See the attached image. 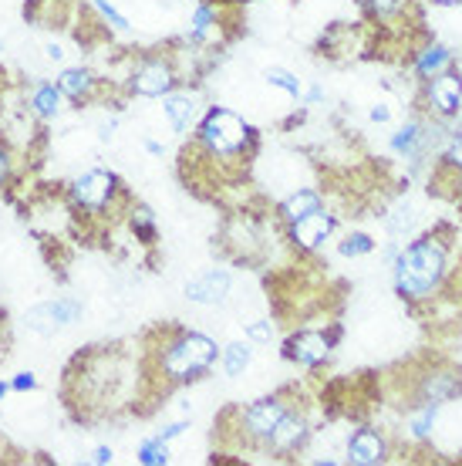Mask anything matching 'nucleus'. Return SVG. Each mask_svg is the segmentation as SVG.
<instances>
[{"mask_svg": "<svg viewBox=\"0 0 462 466\" xmlns=\"http://www.w3.org/2000/svg\"><path fill=\"white\" fill-rule=\"evenodd\" d=\"M452 247H456V230L449 223H439L436 230L422 233L408 247H402L392 260L395 294L412 308L436 301L449 284Z\"/></svg>", "mask_w": 462, "mask_h": 466, "instance_id": "1", "label": "nucleus"}, {"mask_svg": "<svg viewBox=\"0 0 462 466\" xmlns=\"http://www.w3.org/2000/svg\"><path fill=\"white\" fill-rule=\"evenodd\" d=\"M196 149L206 159H220V163L243 159V156H250L256 149V132L250 122H243L230 108H209L203 122H199Z\"/></svg>", "mask_w": 462, "mask_h": 466, "instance_id": "2", "label": "nucleus"}, {"mask_svg": "<svg viewBox=\"0 0 462 466\" xmlns=\"http://www.w3.org/2000/svg\"><path fill=\"white\" fill-rule=\"evenodd\" d=\"M220 359V345L209 339V335H199V331H179L166 351H162V372L169 382H189V379H199L206 375Z\"/></svg>", "mask_w": 462, "mask_h": 466, "instance_id": "3", "label": "nucleus"}, {"mask_svg": "<svg viewBox=\"0 0 462 466\" xmlns=\"http://www.w3.org/2000/svg\"><path fill=\"white\" fill-rule=\"evenodd\" d=\"M462 396V369L449 361H432V369L416 375L412 406H446ZM408 406V409H412Z\"/></svg>", "mask_w": 462, "mask_h": 466, "instance_id": "4", "label": "nucleus"}, {"mask_svg": "<svg viewBox=\"0 0 462 466\" xmlns=\"http://www.w3.org/2000/svg\"><path fill=\"white\" fill-rule=\"evenodd\" d=\"M287 412H290L287 392H274V396H266V399H256L254 406H246L240 412L243 440L264 450L266 440H270V436H274V430H277V422L284 420Z\"/></svg>", "mask_w": 462, "mask_h": 466, "instance_id": "5", "label": "nucleus"}, {"mask_svg": "<svg viewBox=\"0 0 462 466\" xmlns=\"http://www.w3.org/2000/svg\"><path fill=\"white\" fill-rule=\"evenodd\" d=\"M422 102H426L428 116L456 118L462 112V68L449 65L439 75H432L422 82Z\"/></svg>", "mask_w": 462, "mask_h": 466, "instance_id": "6", "label": "nucleus"}, {"mask_svg": "<svg viewBox=\"0 0 462 466\" xmlns=\"http://www.w3.org/2000/svg\"><path fill=\"white\" fill-rule=\"evenodd\" d=\"M341 339V328H331V331H314V328H304L297 335H290L284 341V355L290 361H297L304 369H317L324 361L331 359V349L335 341Z\"/></svg>", "mask_w": 462, "mask_h": 466, "instance_id": "7", "label": "nucleus"}, {"mask_svg": "<svg viewBox=\"0 0 462 466\" xmlns=\"http://www.w3.org/2000/svg\"><path fill=\"white\" fill-rule=\"evenodd\" d=\"M176 82H179V71L169 58H149L142 61L139 68L132 71V82L128 88L142 98H166V95L173 92Z\"/></svg>", "mask_w": 462, "mask_h": 466, "instance_id": "8", "label": "nucleus"}, {"mask_svg": "<svg viewBox=\"0 0 462 466\" xmlns=\"http://www.w3.org/2000/svg\"><path fill=\"white\" fill-rule=\"evenodd\" d=\"M71 193H75V203H78V207H85V210H92V213H102L105 207L116 199L118 179L112 173H105V169H88V173H81L78 179H75Z\"/></svg>", "mask_w": 462, "mask_h": 466, "instance_id": "9", "label": "nucleus"}, {"mask_svg": "<svg viewBox=\"0 0 462 466\" xmlns=\"http://www.w3.org/2000/svg\"><path fill=\"white\" fill-rule=\"evenodd\" d=\"M307 440H311V420L304 416L301 409L290 406L287 416L277 422L274 436L266 440L264 453H270V456H290V453H297V450H304V443H307Z\"/></svg>", "mask_w": 462, "mask_h": 466, "instance_id": "10", "label": "nucleus"}, {"mask_svg": "<svg viewBox=\"0 0 462 466\" xmlns=\"http://www.w3.org/2000/svg\"><path fill=\"white\" fill-rule=\"evenodd\" d=\"M78 318H81V304L71 301V298H58V301H45V304H37V308H31L24 321H27V328L37 331V335H55L58 328L75 325Z\"/></svg>", "mask_w": 462, "mask_h": 466, "instance_id": "11", "label": "nucleus"}, {"mask_svg": "<svg viewBox=\"0 0 462 466\" xmlns=\"http://www.w3.org/2000/svg\"><path fill=\"white\" fill-rule=\"evenodd\" d=\"M392 456V443L382 430H371V426H361L358 432H351L347 440V463L355 466H378L388 463Z\"/></svg>", "mask_w": 462, "mask_h": 466, "instance_id": "12", "label": "nucleus"}, {"mask_svg": "<svg viewBox=\"0 0 462 466\" xmlns=\"http://www.w3.org/2000/svg\"><path fill=\"white\" fill-rule=\"evenodd\" d=\"M335 227H337L335 213L321 207V210L307 213L304 220L290 223L287 240H290V247H297V250H317V247H321L324 240L335 233Z\"/></svg>", "mask_w": 462, "mask_h": 466, "instance_id": "13", "label": "nucleus"}, {"mask_svg": "<svg viewBox=\"0 0 462 466\" xmlns=\"http://www.w3.org/2000/svg\"><path fill=\"white\" fill-rule=\"evenodd\" d=\"M230 288H233L230 270L209 268V270H203L199 278H193L186 284V298L196 304H223L230 298Z\"/></svg>", "mask_w": 462, "mask_h": 466, "instance_id": "14", "label": "nucleus"}, {"mask_svg": "<svg viewBox=\"0 0 462 466\" xmlns=\"http://www.w3.org/2000/svg\"><path fill=\"white\" fill-rule=\"evenodd\" d=\"M452 65V51L439 41H428L416 51V58H412V71H416L418 82H428L432 75H439L442 68H449Z\"/></svg>", "mask_w": 462, "mask_h": 466, "instance_id": "15", "label": "nucleus"}, {"mask_svg": "<svg viewBox=\"0 0 462 466\" xmlns=\"http://www.w3.org/2000/svg\"><path fill=\"white\" fill-rule=\"evenodd\" d=\"M166 118L173 122L176 132H189L193 122H196V112H199V98L193 92H169L166 95V106H162Z\"/></svg>", "mask_w": 462, "mask_h": 466, "instance_id": "16", "label": "nucleus"}, {"mask_svg": "<svg viewBox=\"0 0 462 466\" xmlns=\"http://www.w3.org/2000/svg\"><path fill=\"white\" fill-rule=\"evenodd\" d=\"M358 4L378 27H392L402 21L408 24V11L416 7V0H358Z\"/></svg>", "mask_w": 462, "mask_h": 466, "instance_id": "17", "label": "nucleus"}, {"mask_svg": "<svg viewBox=\"0 0 462 466\" xmlns=\"http://www.w3.org/2000/svg\"><path fill=\"white\" fill-rule=\"evenodd\" d=\"M321 207H324V197L317 193V189H297V193H290V197L280 203L277 217L290 227V223L304 220L307 213L321 210Z\"/></svg>", "mask_w": 462, "mask_h": 466, "instance_id": "18", "label": "nucleus"}, {"mask_svg": "<svg viewBox=\"0 0 462 466\" xmlns=\"http://www.w3.org/2000/svg\"><path fill=\"white\" fill-rule=\"evenodd\" d=\"M58 88H61V95H68V98L81 102V98H88V95H92L95 75L88 68H68V71H61Z\"/></svg>", "mask_w": 462, "mask_h": 466, "instance_id": "19", "label": "nucleus"}, {"mask_svg": "<svg viewBox=\"0 0 462 466\" xmlns=\"http://www.w3.org/2000/svg\"><path fill=\"white\" fill-rule=\"evenodd\" d=\"M223 355V369L230 379H240L246 369H250V361H254V349H250V341H233L226 349L220 351Z\"/></svg>", "mask_w": 462, "mask_h": 466, "instance_id": "20", "label": "nucleus"}, {"mask_svg": "<svg viewBox=\"0 0 462 466\" xmlns=\"http://www.w3.org/2000/svg\"><path fill=\"white\" fill-rule=\"evenodd\" d=\"M31 106L41 118H55L61 112V88L58 85H37Z\"/></svg>", "mask_w": 462, "mask_h": 466, "instance_id": "21", "label": "nucleus"}, {"mask_svg": "<svg viewBox=\"0 0 462 466\" xmlns=\"http://www.w3.org/2000/svg\"><path fill=\"white\" fill-rule=\"evenodd\" d=\"M216 17H220V11H216L213 4H199L196 14H193L189 41H193V45H199V41H206V37L213 35V27H216Z\"/></svg>", "mask_w": 462, "mask_h": 466, "instance_id": "22", "label": "nucleus"}, {"mask_svg": "<svg viewBox=\"0 0 462 466\" xmlns=\"http://www.w3.org/2000/svg\"><path fill=\"white\" fill-rule=\"evenodd\" d=\"M439 166H446L449 173L462 176V132H452L449 139H446V146H442L439 159H436Z\"/></svg>", "mask_w": 462, "mask_h": 466, "instance_id": "23", "label": "nucleus"}, {"mask_svg": "<svg viewBox=\"0 0 462 466\" xmlns=\"http://www.w3.org/2000/svg\"><path fill=\"white\" fill-rule=\"evenodd\" d=\"M139 463L166 466V463H169V443H166V440H159V436L146 440V443L139 446Z\"/></svg>", "mask_w": 462, "mask_h": 466, "instance_id": "24", "label": "nucleus"}, {"mask_svg": "<svg viewBox=\"0 0 462 466\" xmlns=\"http://www.w3.org/2000/svg\"><path fill=\"white\" fill-rule=\"evenodd\" d=\"M385 227H388L392 237H402V233H408L416 227V210H412L408 203H405V207H395L392 213H385Z\"/></svg>", "mask_w": 462, "mask_h": 466, "instance_id": "25", "label": "nucleus"}, {"mask_svg": "<svg viewBox=\"0 0 462 466\" xmlns=\"http://www.w3.org/2000/svg\"><path fill=\"white\" fill-rule=\"evenodd\" d=\"M337 250H341V257H365V254L375 250V240H371L368 233L355 230V233H347L345 240L337 244Z\"/></svg>", "mask_w": 462, "mask_h": 466, "instance_id": "26", "label": "nucleus"}, {"mask_svg": "<svg viewBox=\"0 0 462 466\" xmlns=\"http://www.w3.org/2000/svg\"><path fill=\"white\" fill-rule=\"evenodd\" d=\"M266 82L277 85V88H284L290 98H301V95H304L301 78H294V75H290V71H284V68H270V71H266Z\"/></svg>", "mask_w": 462, "mask_h": 466, "instance_id": "27", "label": "nucleus"}, {"mask_svg": "<svg viewBox=\"0 0 462 466\" xmlns=\"http://www.w3.org/2000/svg\"><path fill=\"white\" fill-rule=\"evenodd\" d=\"M132 213H136V217H132V230L139 233V237H146V244L156 240V220H152V210L139 207V210H132Z\"/></svg>", "mask_w": 462, "mask_h": 466, "instance_id": "28", "label": "nucleus"}, {"mask_svg": "<svg viewBox=\"0 0 462 466\" xmlns=\"http://www.w3.org/2000/svg\"><path fill=\"white\" fill-rule=\"evenodd\" d=\"M95 7L102 11V17L112 24V27H118V31H128V21L116 11V7H112V4H108V0H95Z\"/></svg>", "mask_w": 462, "mask_h": 466, "instance_id": "29", "label": "nucleus"}, {"mask_svg": "<svg viewBox=\"0 0 462 466\" xmlns=\"http://www.w3.org/2000/svg\"><path fill=\"white\" fill-rule=\"evenodd\" d=\"M270 335H274V325H270V321H254V325L246 328V339L250 341H270Z\"/></svg>", "mask_w": 462, "mask_h": 466, "instance_id": "30", "label": "nucleus"}, {"mask_svg": "<svg viewBox=\"0 0 462 466\" xmlns=\"http://www.w3.org/2000/svg\"><path fill=\"white\" fill-rule=\"evenodd\" d=\"M35 385H37L35 375H31V372H21V375H17V379L11 382V389H17V392H27V389H35Z\"/></svg>", "mask_w": 462, "mask_h": 466, "instance_id": "31", "label": "nucleus"}, {"mask_svg": "<svg viewBox=\"0 0 462 466\" xmlns=\"http://www.w3.org/2000/svg\"><path fill=\"white\" fill-rule=\"evenodd\" d=\"M368 118H371V122H388V118H392V112H388V106H385V102H378V106H371Z\"/></svg>", "mask_w": 462, "mask_h": 466, "instance_id": "32", "label": "nucleus"}, {"mask_svg": "<svg viewBox=\"0 0 462 466\" xmlns=\"http://www.w3.org/2000/svg\"><path fill=\"white\" fill-rule=\"evenodd\" d=\"M112 136H116V118H108V122H102V126H98V139H102V142H108Z\"/></svg>", "mask_w": 462, "mask_h": 466, "instance_id": "33", "label": "nucleus"}, {"mask_svg": "<svg viewBox=\"0 0 462 466\" xmlns=\"http://www.w3.org/2000/svg\"><path fill=\"white\" fill-rule=\"evenodd\" d=\"M92 463H112V450H108V446H98L92 456Z\"/></svg>", "mask_w": 462, "mask_h": 466, "instance_id": "34", "label": "nucleus"}, {"mask_svg": "<svg viewBox=\"0 0 462 466\" xmlns=\"http://www.w3.org/2000/svg\"><path fill=\"white\" fill-rule=\"evenodd\" d=\"M324 102V88L321 85H314L311 92H307V106H321Z\"/></svg>", "mask_w": 462, "mask_h": 466, "instance_id": "35", "label": "nucleus"}, {"mask_svg": "<svg viewBox=\"0 0 462 466\" xmlns=\"http://www.w3.org/2000/svg\"><path fill=\"white\" fill-rule=\"evenodd\" d=\"M7 173H11V159H7V152L0 149V183L7 179Z\"/></svg>", "mask_w": 462, "mask_h": 466, "instance_id": "36", "label": "nucleus"}, {"mask_svg": "<svg viewBox=\"0 0 462 466\" xmlns=\"http://www.w3.org/2000/svg\"><path fill=\"white\" fill-rule=\"evenodd\" d=\"M47 58L61 61V58H65V47H61V45H47Z\"/></svg>", "mask_w": 462, "mask_h": 466, "instance_id": "37", "label": "nucleus"}, {"mask_svg": "<svg viewBox=\"0 0 462 466\" xmlns=\"http://www.w3.org/2000/svg\"><path fill=\"white\" fill-rule=\"evenodd\" d=\"M146 149H149L152 156H162V146H159V142H152V139H149V142H146Z\"/></svg>", "mask_w": 462, "mask_h": 466, "instance_id": "38", "label": "nucleus"}, {"mask_svg": "<svg viewBox=\"0 0 462 466\" xmlns=\"http://www.w3.org/2000/svg\"><path fill=\"white\" fill-rule=\"evenodd\" d=\"M432 4H439V7H459L462 0H432Z\"/></svg>", "mask_w": 462, "mask_h": 466, "instance_id": "39", "label": "nucleus"}, {"mask_svg": "<svg viewBox=\"0 0 462 466\" xmlns=\"http://www.w3.org/2000/svg\"><path fill=\"white\" fill-rule=\"evenodd\" d=\"M7 389H11V385H4V382H0V399L7 396Z\"/></svg>", "mask_w": 462, "mask_h": 466, "instance_id": "40", "label": "nucleus"}, {"mask_svg": "<svg viewBox=\"0 0 462 466\" xmlns=\"http://www.w3.org/2000/svg\"><path fill=\"white\" fill-rule=\"evenodd\" d=\"M456 207H459V210H462V197H459V199H456Z\"/></svg>", "mask_w": 462, "mask_h": 466, "instance_id": "41", "label": "nucleus"}, {"mask_svg": "<svg viewBox=\"0 0 462 466\" xmlns=\"http://www.w3.org/2000/svg\"><path fill=\"white\" fill-rule=\"evenodd\" d=\"M240 4H254V0H240Z\"/></svg>", "mask_w": 462, "mask_h": 466, "instance_id": "42", "label": "nucleus"}]
</instances>
